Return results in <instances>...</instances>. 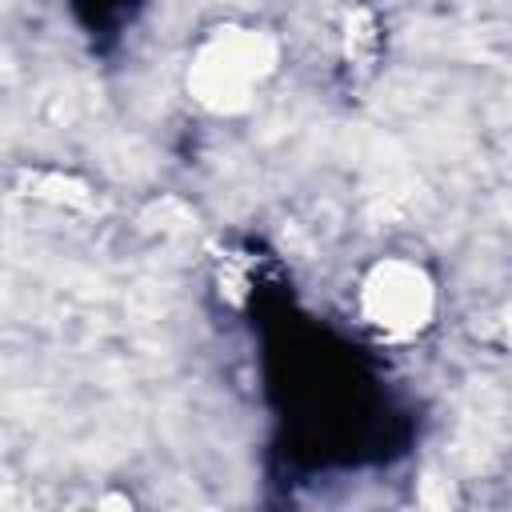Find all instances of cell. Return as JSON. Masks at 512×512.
<instances>
[{"label": "cell", "mask_w": 512, "mask_h": 512, "mask_svg": "<svg viewBox=\"0 0 512 512\" xmlns=\"http://www.w3.org/2000/svg\"><path fill=\"white\" fill-rule=\"evenodd\" d=\"M368 304H372V316L388 328H412L420 324L424 308H428V292L420 284L416 272L408 268H384L376 276V284L368 288Z\"/></svg>", "instance_id": "6da1fadb"}]
</instances>
